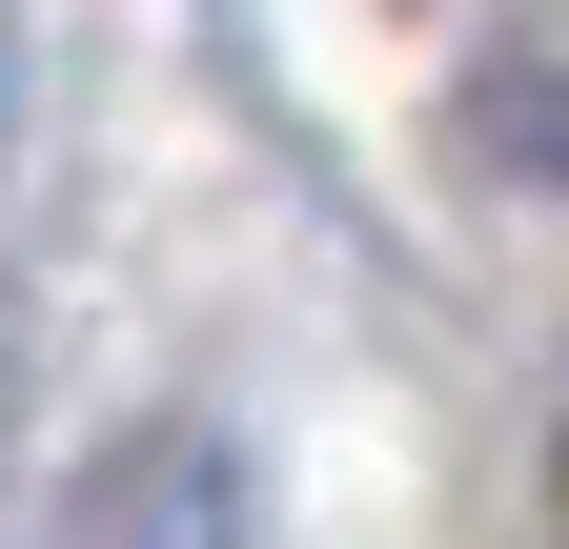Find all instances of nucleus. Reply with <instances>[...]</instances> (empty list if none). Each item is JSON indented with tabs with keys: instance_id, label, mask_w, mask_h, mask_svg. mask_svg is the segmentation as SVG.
Here are the masks:
<instances>
[{
	"instance_id": "f257e3e1",
	"label": "nucleus",
	"mask_w": 569,
	"mask_h": 549,
	"mask_svg": "<svg viewBox=\"0 0 569 549\" xmlns=\"http://www.w3.org/2000/svg\"><path fill=\"white\" fill-rule=\"evenodd\" d=\"M102 549H244V448L224 428H142L102 468Z\"/></svg>"
},
{
	"instance_id": "f03ea898",
	"label": "nucleus",
	"mask_w": 569,
	"mask_h": 549,
	"mask_svg": "<svg viewBox=\"0 0 569 549\" xmlns=\"http://www.w3.org/2000/svg\"><path fill=\"white\" fill-rule=\"evenodd\" d=\"M0 143H21V41H0Z\"/></svg>"
}]
</instances>
